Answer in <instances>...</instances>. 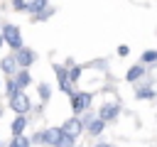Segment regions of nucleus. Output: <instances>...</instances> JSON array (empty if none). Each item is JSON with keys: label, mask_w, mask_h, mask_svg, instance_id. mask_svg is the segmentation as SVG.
Masks as SVG:
<instances>
[{"label": "nucleus", "mask_w": 157, "mask_h": 147, "mask_svg": "<svg viewBox=\"0 0 157 147\" xmlns=\"http://www.w3.org/2000/svg\"><path fill=\"white\" fill-rule=\"evenodd\" d=\"M0 37H2V42H5V44H10V49H15V51H20V49H22V37H20L17 24H5Z\"/></svg>", "instance_id": "obj_1"}, {"label": "nucleus", "mask_w": 157, "mask_h": 147, "mask_svg": "<svg viewBox=\"0 0 157 147\" xmlns=\"http://www.w3.org/2000/svg\"><path fill=\"white\" fill-rule=\"evenodd\" d=\"M10 108L17 113V115H25V113H29V108H32V103H29V98L20 91V93H15L12 98H10Z\"/></svg>", "instance_id": "obj_2"}, {"label": "nucleus", "mask_w": 157, "mask_h": 147, "mask_svg": "<svg viewBox=\"0 0 157 147\" xmlns=\"http://www.w3.org/2000/svg\"><path fill=\"white\" fill-rule=\"evenodd\" d=\"M91 93H71V108H74V113H83V110H88V105H91Z\"/></svg>", "instance_id": "obj_3"}, {"label": "nucleus", "mask_w": 157, "mask_h": 147, "mask_svg": "<svg viewBox=\"0 0 157 147\" xmlns=\"http://www.w3.org/2000/svg\"><path fill=\"white\" fill-rule=\"evenodd\" d=\"M15 61H17V66H22V69H29L34 61H37V54L32 51V49H27V47H22L17 54H15Z\"/></svg>", "instance_id": "obj_4"}, {"label": "nucleus", "mask_w": 157, "mask_h": 147, "mask_svg": "<svg viewBox=\"0 0 157 147\" xmlns=\"http://www.w3.org/2000/svg\"><path fill=\"white\" fill-rule=\"evenodd\" d=\"M81 130H83V125H81V118H69L64 125H61V132L64 135H69V137H78L81 135Z\"/></svg>", "instance_id": "obj_5"}, {"label": "nucleus", "mask_w": 157, "mask_h": 147, "mask_svg": "<svg viewBox=\"0 0 157 147\" xmlns=\"http://www.w3.org/2000/svg\"><path fill=\"white\" fill-rule=\"evenodd\" d=\"M118 113H120V105H118V103H105V105L98 110V120L110 123V120H115V118H118Z\"/></svg>", "instance_id": "obj_6"}, {"label": "nucleus", "mask_w": 157, "mask_h": 147, "mask_svg": "<svg viewBox=\"0 0 157 147\" xmlns=\"http://www.w3.org/2000/svg\"><path fill=\"white\" fill-rule=\"evenodd\" d=\"M64 137V132H61V127H47V130H42V140L47 142V145H56L59 140Z\"/></svg>", "instance_id": "obj_7"}, {"label": "nucleus", "mask_w": 157, "mask_h": 147, "mask_svg": "<svg viewBox=\"0 0 157 147\" xmlns=\"http://www.w3.org/2000/svg\"><path fill=\"white\" fill-rule=\"evenodd\" d=\"M25 127H27V118H25V115H17V118L12 120V125H10V130H12V135H15V137H20Z\"/></svg>", "instance_id": "obj_8"}, {"label": "nucleus", "mask_w": 157, "mask_h": 147, "mask_svg": "<svg viewBox=\"0 0 157 147\" xmlns=\"http://www.w3.org/2000/svg\"><path fill=\"white\" fill-rule=\"evenodd\" d=\"M47 5H49V0H29L27 2V12L29 15H39L42 10H47Z\"/></svg>", "instance_id": "obj_9"}, {"label": "nucleus", "mask_w": 157, "mask_h": 147, "mask_svg": "<svg viewBox=\"0 0 157 147\" xmlns=\"http://www.w3.org/2000/svg\"><path fill=\"white\" fill-rule=\"evenodd\" d=\"M0 69L5 71V74H15L17 71V61H15V56H5V59H0Z\"/></svg>", "instance_id": "obj_10"}, {"label": "nucleus", "mask_w": 157, "mask_h": 147, "mask_svg": "<svg viewBox=\"0 0 157 147\" xmlns=\"http://www.w3.org/2000/svg\"><path fill=\"white\" fill-rule=\"evenodd\" d=\"M142 76H145V66H142V64H137V66L128 69V74H125V81H137V78H142Z\"/></svg>", "instance_id": "obj_11"}, {"label": "nucleus", "mask_w": 157, "mask_h": 147, "mask_svg": "<svg viewBox=\"0 0 157 147\" xmlns=\"http://www.w3.org/2000/svg\"><path fill=\"white\" fill-rule=\"evenodd\" d=\"M29 81H32V76H29V71H27V69L17 71V76H15V83H17V88H20V91H22L25 86H29Z\"/></svg>", "instance_id": "obj_12"}, {"label": "nucleus", "mask_w": 157, "mask_h": 147, "mask_svg": "<svg viewBox=\"0 0 157 147\" xmlns=\"http://www.w3.org/2000/svg\"><path fill=\"white\" fill-rule=\"evenodd\" d=\"M86 127H88V135H101V132H103V127H105V123H103V120H98V118H93Z\"/></svg>", "instance_id": "obj_13"}, {"label": "nucleus", "mask_w": 157, "mask_h": 147, "mask_svg": "<svg viewBox=\"0 0 157 147\" xmlns=\"http://www.w3.org/2000/svg\"><path fill=\"white\" fill-rule=\"evenodd\" d=\"M29 145H32V142H29V137H22V135H20V137H12L7 147H29Z\"/></svg>", "instance_id": "obj_14"}, {"label": "nucleus", "mask_w": 157, "mask_h": 147, "mask_svg": "<svg viewBox=\"0 0 157 147\" xmlns=\"http://www.w3.org/2000/svg\"><path fill=\"white\" fill-rule=\"evenodd\" d=\"M5 93H7V98H12L15 93H20V88H17V83H15V78H10V81L5 83Z\"/></svg>", "instance_id": "obj_15"}, {"label": "nucleus", "mask_w": 157, "mask_h": 147, "mask_svg": "<svg viewBox=\"0 0 157 147\" xmlns=\"http://www.w3.org/2000/svg\"><path fill=\"white\" fill-rule=\"evenodd\" d=\"M135 96H137V100H150V98H155V91L152 88H140Z\"/></svg>", "instance_id": "obj_16"}, {"label": "nucleus", "mask_w": 157, "mask_h": 147, "mask_svg": "<svg viewBox=\"0 0 157 147\" xmlns=\"http://www.w3.org/2000/svg\"><path fill=\"white\" fill-rule=\"evenodd\" d=\"M54 147H76V140H74V137H69V135H64Z\"/></svg>", "instance_id": "obj_17"}, {"label": "nucleus", "mask_w": 157, "mask_h": 147, "mask_svg": "<svg viewBox=\"0 0 157 147\" xmlns=\"http://www.w3.org/2000/svg\"><path fill=\"white\" fill-rule=\"evenodd\" d=\"M39 96H42V100H49L52 98V88L47 83H39Z\"/></svg>", "instance_id": "obj_18"}, {"label": "nucleus", "mask_w": 157, "mask_h": 147, "mask_svg": "<svg viewBox=\"0 0 157 147\" xmlns=\"http://www.w3.org/2000/svg\"><path fill=\"white\" fill-rule=\"evenodd\" d=\"M140 61H145V64H150V61H157V51H152V49H150V51H145V54L140 56Z\"/></svg>", "instance_id": "obj_19"}, {"label": "nucleus", "mask_w": 157, "mask_h": 147, "mask_svg": "<svg viewBox=\"0 0 157 147\" xmlns=\"http://www.w3.org/2000/svg\"><path fill=\"white\" fill-rule=\"evenodd\" d=\"M78 76H81V66H71V74H69V81H71V83H76V81H78Z\"/></svg>", "instance_id": "obj_20"}, {"label": "nucleus", "mask_w": 157, "mask_h": 147, "mask_svg": "<svg viewBox=\"0 0 157 147\" xmlns=\"http://www.w3.org/2000/svg\"><path fill=\"white\" fill-rule=\"evenodd\" d=\"M52 12H54V10H52V7H47V10H42L39 15H34V20H37V22H42V20H47V17L52 15Z\"/></svg>", "instance_id": "obj_21"}, {"label": "nucleus", "mask_w": 157, "mask_h": 147, "mask_svg": "<svg viewBox=\"0 0 157 147\" xmlns=\"http://www.w3.org/2000/svg\"><path fill=\"white\" fill-rule=\"evenodd\" d=\"M12 7L20 10V12H27V2L25 0H12Z\"/></svg>", "instance_id": "obj_22"}, {"label": "nucleus", "mask_w": 157, "mask_h": 147, "mask_svg": "<svg viewBox=\"0 0 157 147\" xmlns=\"http://www.w3.org/2000/svg\"><path fill=\"white\" fill-rule=\"evenodd\" d=\"M128 51H130V49H128V47H125V44H120V47H118V54H120V56H125V54H128Z\"/></svg>", "instance_id": "obj_23"}, {"label": "nucleus", "mask_w": 157, "mask_h": 147, "mask_svg": "<svg viewBox=\"0 0 157 147\" xmlns=\"http://www.w3.org/2000/svg\"><path fill=\"white\" fill-rule=\"evenodd\" d=\"M96 147H110V145H108V142H101V145H96Z\"/></svg>", "instance_id": "obj_24"}, {"label": "nucleus", "mask_w": 157, "mask_h": 147, "mask_svg": "<svg viewBox=\"0 0 157 147\" xmlns=\"http://www.w3.org/2000/svg\"><path fill=\"white\" fill-rule=\"evenodd\" d=\"M2 44H5V42H2V37H0V47H2Z\"/></svg>", "instance_id": "obj_25"}]
</instances>
